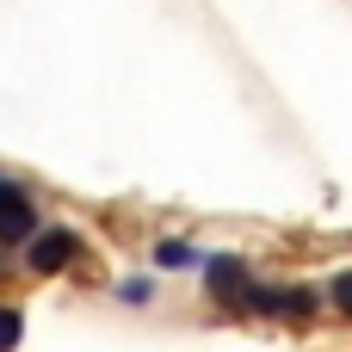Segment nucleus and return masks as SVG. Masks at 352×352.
<instances>
[{
	"instance_id": "nucleus-3",
	"label": "nucleus",
	"mask_w": 352,
	"mask_h": 352,
	"mask_svg": "<svg viewBox=\"0 0 352 352\" xmlns=\"http://www.w3.org/2000/svg\"><path fill=\"white\" fill-rule=\"evenodd\" d=\"M204 291H210L217 303H235V309H248V291H254V272H248V260H241V254H210V260H204Z\"/></svg>"
},
{
	"instance_id": "nucleus-5",
	"label": "nucleus",
	"mask_w": 352,
	"mask_h": 352,
	"mask_svg": "<svg viewBox=\"0 0 352 352\" xmlns=\"http://www.w3.org/2000/svg\"><path fill=\"white\" fill-rule=\"evenodd\" d=\"M19 334H25V316H19V309H0V352L19 346Z\"/></svg>"
},
{
	"instance_id": "nucleus-4",
	"label": "nucleus",
	"mask_w": 352,
	"mask_h": 352,
	"mask_svg": "<svg viewBox=\"0 0 352 352\" xmlns=\"http://www.w3.org/2000/svg\"><path fill=\"white\" fill-rule=\"evenodd\" d=\"M155 260H161V266H204L186 241H161V254H155Z\"/></svg>"
},
{
	"instance_id": "nucleus-1",
	"label": "nucleus",
	"mask_w": 352,
	"mask_h": 352,
	"mask_svg": "<svg viewBox=\"0 0 352 352\" xmlns=\"http://www.w3.org/2000/svg\"><path fill=\"white\" fill-rule=\"evenodd\" d=\"M74 254H80V235H74L68 223H56V229H37V235L25 241V266H31L37 278H56V272H68V266H74Z\"/></svg>"
},
{
	"instance_id": "nucleus-2",
	"label": "nucleus",
	"mask_w": 352,
	"mask_h": 352,
	"mask_svg": "<svg viewBox=\"0 0 352 352\" xmlns=\"http://www.w3.org/2000/svg\"><path fill=\"white\" fill-rule=\"evenodd\" d=\"M37 229H43V223H37L31 192H25L19 179H0V248H25Z\"/></svg>"
},
{
	"instance_id": "nucleus-7",
	"label": "nucleus",
	"mask_w": 352,
	"mask_h": 352,
	"mask_svg": "<svg viewBox=\"0 0 352 352\" xmlns=\"http://www.w3.org/2000/svg\"><path fill=\"white\" fill-rule=\"evenodd\" d=\"M118 297H124V303H148V297H155V285H148V278H124V285H118Z\"/></svg>"
},
{
	"instance_id": "nucleus-6",
	"label": "nucleus",
	"mask_w": 352,
	"mask_h": 352,
	"mask_svg": "<svg viewBox=\"0 0 352 352\" xmlns=\"http://www.w3.org/2000/svg\"><path fill=\"white\" fill-rule=\"evenodd\" d=\"M328 297H334V309H340V316H352V266H346V272H334Z\"/></svg>"
}]
</instances>
